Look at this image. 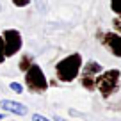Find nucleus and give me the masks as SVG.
<instances>
[{
  "label": "nucleus",
  "instance_id": "nucleus-1",
  "mask_svg": "<svg viewBox=\"0 0 121 121\" xmlns=\"http://www.w3.org/2000/svg\"><path fill=\"white\" fill-rule=\"evenodd\" d=\"M84 59L78 52H73L69 55H66L64 59H60L55 64V75L60 82H73L77 77L80 75Z\"/></svg>",
  "mask_w": 121,
  "mask_h": 121
},
{
  "label": "nucleus",
  "instance_id": "nucleus-2",
  "mask_svg": "<svg viewBox=\"0 0 121 121\" xmlns=\"http://www.w3.org/2000/svg\"><path fill=\"white\" fill-rule=\"evenodd\" d=\"M119 78H121V71L119 69H105L100 75H96L95 82H96V89L100 91L102 98H110L114 93L119 91Z\"/></svg>",
  "mask_w": 121,
  "mask_h": 121
},
{
  "label": "nucleus",
  "instance_id": "nucleus-3",
  "mask_svg": "<svg viewBox=\"0 0 121 121\" xmlns=\"http://www.w3.org/2000/svg\"><path fill=\"white\" fill-rule=\"evenodd\" d=\"M25 84H27V89L30 93H36V95H43L48 89V80H46L39 64H32L25 71Z\"/></svg>",
  "mask_w": 121,
  "mask_h": 121
},
{
  "label": "nucleus",
  "instance_id": "nucleus-4",
  "mask_svg": "<svg viewBox=\"0 0 121 121\" xmlns=\"http://www.w3.org/2000/svg\"><path fill=\"white\" fill-rule=\"evenodd\" d=\"M4 50H5V57H13L22 50L23 46V39H22V34H20V30L16 29H7L4 30Z\"/></svg>",
  "mask_w": 121,
  "mask_h": 121
},
{
  "label": "nucleus",
  "instance_id": "nucleus-5",
  "mask_svg": "<svg viewBox=\"0 0 121 121\" xmlns=\"http://www.w3.org/2000/svg\"><path fill=\"white\" fill-rule=\"evenodd\" d=\"M98 38H100V43H102L114 57H121V34L98 30Z\"/></svg>",
  "mask_w": 121,
  "mask_h": 121
},
{
  "label": "nucleus",
  "instance_id": "nucleus-6",
  "mask_svg": "<svg viewBox=\"0 0 121 121\" xmlns=\"http://www.w3.org/2000/svg\"><path fill=\"white\" fill-rule=\"evenodd\" d=\"M0 107L4 110H7V112H13V114H18V116H25L29 110H27V107L23 105V103H18V102H13V100H2V103H0Z\"/></svg>",
  "mask_w": 121,
  "mask_h": 121
},
{
  "label": "nucleus",
  "instance_id": "nucleus-7",
  "mask_svg": "<svg viewBox=\"0 0 121 121\" xmlns=\"http://www.w3.org/2000/svg\"><path fill=\"white\" fill-rule=\"evenodd\" d=\"M82 75H87V77H95L100 75V73L103 71V66L100 64V62H96V60H87L86 64H82Z\"/></svg>",
  "mask_w": 121,
  "mask_h": 121
},
{
  "label": "nucleus",
  "instance_id": "nucleus-8",
  "mask_svg": "<svg viewBox=\"0 0 121 121\" xmlns=\"http://www.w3.org/2000/svg\"><path fill=\"white\" fill-rule=\"evenodd\" d=\"M32 64H34V57L30 55V53H23V55L20 57L18 68H20V71H23V73H25V71H27V69H29Z\"/></svg>",
  "mask_w": 121,
  "mask_h": 121
},
{
  "label": "nucleus",
  "instance_id": "nucleus-9",
  "mask_svg": "<svg viewBox=\"0 0 121 121\" xmlns=\"http://www.w3.org/2000/svg\"><path fill=\"white\" fill-rule=\"evenodd\" d=\"M80 84H82L84 89H87L91 93V91L96 89V82H95V77H87V75H82L80 77Z\"/></svg>",
  "mask_w": 121,
  "mask_h": 121
},
{
  "label": "nucleus",
  "instance_id": "nucleus-10",
  "mask_svg": "<svg viewBox=\"0 0 121 121\" xmlns=\"http://www.w3.org/2000/svg\"><path fill=\"white\" fill-rule=\"evenodd\" d=\"M110 9L116 16H121V0H110Z\"/></svg>",
  "mask_w": 121,
  "mask_h": 121
},
{
  "label": "nucleus",
  "instance_id": "nucleus-11",
  "mask_svg": "<svg viewBox=\"0 0 121 121\" xmlns=\"http://www.w3.org/2000/svg\"><path fill=\"white\" fill-rule=\"evenodd\" d=\"M5 59H7V57H5V50H4V38L0 36V64H2Z\"/></svg>",
  "mask_w": 121,
  "mask_h": 121
},
{
  "label": "nucleus",
  "instance_id": "nucleus-12",
  "mask_svg": "<svg viewBox=\"0 0 121 121\" xmlns=\"http://www.w3.org/2000/svg\"><path fill=\"white\" fill-rule=\"evenodd\" d=\"M112 27H114V30H116L117 34H121V16H117V18L112 20Z\"/></svg>",
  "mask_w": 121,
  "mask_h": 121
},
{
  "label": "nucleus",
  "instance_id": "nucleus-13",
  "mask_svg": "<svg viewBox=\"0 0 121 121\" xmlns=\"http://www.w3.org/2000/svg\"><path fill=\"white\" fill-rule=\"evenodd\" d=\"M9 87H11V89L14 91V93H18V95H20V93H23L22 84H18V82H11V84H9Z\"/></svg>",
  "mask_w": 121,
  "mask_h": 121
},
{
  "label": "nucleus",
  "instance_id": "nucleus-14",
  "mask_svg": "<svg viewBox=\"0 0 121 121\" xmlns=\"http://www.w3.org/2000/svg\"><path fill=\"white\" fill-rule=\"evenodd\" d=\"M11 2L16 5V7H27V5L30 4V0H11Z\"/></svg>",
  "mask_w": 121,
  "mask_h": 121
},
{
  "label": "nucleus",
  "instance_id": "nucleus-15",
  "mask_svg": "<svg viewBox=\"0 0 121 121\" xmlns=\"http://www.w3.org/2000/svg\"><path fill=\"white\" fill-rule=\"evenodd\" d=\"M32 121H52V119H48V117L41 116V114H32Z\"/></svg>",
  "mask_w": 121,
  "mask_h": 121
},
{
  "label": "nucleus",
  "instance_id": "nucleus-16",
  "mask_svg": "<svg viewBox=\"0 0 121 121\" xmlns=\"http://www.w3.org/2000/svg\"><path fill=\"white\" fill-rule=\"evenodd\" d=\"M36 2H38L39 11H41V13H45V11H46V0H36Z\"/></svg>",
  "mask_w": 121,
  "mask_h": 121
},
{
  "label": "nucleus",
  "instance_id": "nucleus-17",
  "mask_svg": "<svg viewBox=\"0 0 121 121\" xmlns=\"http://www.w3.org/2000/svg\"><path fill=\"white\" fill-rule=\"evenodd\" d=\"M53 121H64V119H62V117H59V116H55V117H53Z\"/></svg>",
  "mask_w": 121,
  "mask_h": 121
},
{
  "label": "nucleus",
  "instance_id": "nucleus-18",
  "mask_svg": "<svg viewBox=\"0 0 121 121\" xmlns=\"http://www.w3.org/2000/svg\"><path fill=\"white\" fill-rule=\"evenodd\" d=\"M4 117H5V114H0V119H4Z\"/></svg>",
  "mask_w": 121,
  "mask_h": 121
}]
</instances>
